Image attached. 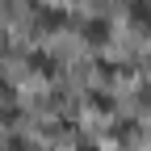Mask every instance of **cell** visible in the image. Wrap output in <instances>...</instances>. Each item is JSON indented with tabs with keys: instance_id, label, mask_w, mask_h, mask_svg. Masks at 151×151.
I'll list each match as a JSON object with an SVG mask.
<instances>
[{
	"instance_id": "6da1fadb",
	"label": "cell",
	"mask_w": 151,
	"mask_h": 151,
	"mask_svg": "<svg viewBox=\"0 0 151 151\" xmlns=\"http://www.w3.org/2000/svg\"><path fill=\"white\" fill-rule=\"evenodd\" d=\"M84 38H88L92 46H101L105 38H109V21H88V25H84Z\"/></svg>"
},
{
	"instance_id": "7a4b0ae2",
	"label": "cell",
	"mask_w": 151,
	"mask_h": 151,
	"mask_svg": "<svg viewBox=\"0 0 151 151\" xmlns=\"http://www.w3.org/2000/svg\"><path fill=\"white\" fill-rule=\"evenodd\" d=\"M130 17H134V21L143 17V25H151V4L147 0H134V4H130Z\"/></svg>"
}]
</instances>
